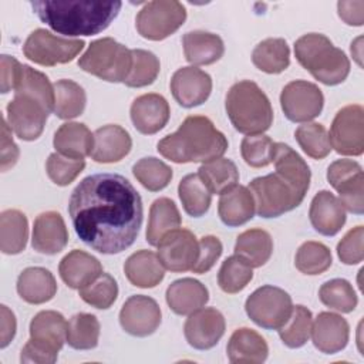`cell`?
<instances>
[{"mask_svg":"<svg viewBox=\"0 0 364 364\" xmlns=\"http://www.w3.org/2000/svg\"><path fill=\"white\" fill-rule=\"evenodd\" d=\"M294 55L303 68L326 85L341 84L350 73L346 53L320 33H309L297 38Z\"/></svg>","mask_w":364,"mask_h":364,"instance_id":"5","label":"cell"},{"mask_svg":"<svg viewBox=\"0 0 364 364\" xmlns=\"http://www.w3.org/2000/svg\"><path fill=\"white\" fill-rule=\"evenodd\" d=\"M28 222L17 209H7L0 215V249L4 255H18L26 249Z\"/></svg>","mask_w":364,"mask_h":364,"instance_id":"33","label":"cell"},{"mask_svg":"<svg viewBox=\"0 0 364 364\" xmlns=\"http://www.w3.org/2000/svg\"><path fill=\"white\" fill-rule=\"evenodd\" d=\"M1 171L6 172L10 168H13L18 159L20 151L18 146L14 144L13 136H11V128L9 127L6 118L1 121Z\"/></svg>","mask_w":364,"mask_h":364,"instance_id":"54","label":"cell"},{"mask_svg":"<svg viewBox=\"0 0 364 364\" xmlns=\"http://www.w3.org/2000/svg\"><path fill=\"white\" fill-rule=\"evenodd\" d=\"M131 121L135 129L144 135H152L161 131L171 115L168 101L155 92L139 95L131 104Z\"/></svg>","mask_w":364,"mask_h":364,"instance_id":"20","label":"cell"},{"mask_svg":"<svg viewBox=\"0 0 364 364\" xmlns=\"http://www.w3.org/2000/svg\"><path fill=\"white\" fill-rule=\"evenodd\" d=\"M156 149L164 158L175 164H205L222 158L228 149V139L208 117L189 115L178 131L158 142Z\"/></svg>","mask_w":364,"mask_h":364,"instance_id":"4","label":"cell"},{"mask_svg":"<svg viewBox=\"0 0 364 364\" xmlns=\"http://www.w3.org/2000/svg\"><path fill=\"white\" fill-rule=\"evenodd\" d=\"M0 347L6 348L14 338L17 323L14 313L4 304L0 306Z\"/></svg>","mask_w":364,"mask_h":364,"instance_id":"57","label":"cell"},{"mask_svg":"<svg viewBox=\"0 0 364 364\" xmlns=\"http://www.w3.org/2000/svg\"><path fill=\"white\" fill-rule=\"evenodd\" d=\"M100 338V321L94 314H74L67 326V343L75 350H91Z\"/></svg>","mask_w":364,"mask_h":364,"instance_id":"40","label":"cell"},{"mask_svg":"<svg viewBox=\"0 0 364 364\" xmlns=\"http://www.w3.org/2000/svg\"><path fill=\"white\" fill-rule=\"evenodd\" d=\"M225 327L223 314L213 307H206L189 314L183 326V333L191 347L196 350H209L222 338Z\"/></svg>","mask_w":364,"mask_h":364,"instance_id":"18","label":"cell"},{"mask_svg":"<svg viewBox=\"0 0 364 364\" xmlns=\"http://www.w3.org/2000/svg\"><path fill=\"white\" fill-rule=\"evenodd\" d=\"M311 338L314 347L324 354L341 351L350 336V327L346 318L336 313L321 311L311 324Z\"/></svg>","mask_w":364,"mask_h":364,"instance_id":"22","label":"cell"},{"mask_svg":"<svg viewBox=\"0 0 364 364\" xmlns=\"http://www.w3.org/2000/svg\"><path fill=\"white\" fill-rule=\"evenodd\" d=\"M253 267L240 256H229L220 266L218 273L219 287L229 294L239 293L253 279Z\"/></svg>","mask_w":364,"mask_h":364,"instance_id":"44","label":"cell"},{"mask_svg":"<svg viewBox=\"0 0 364 364\" xmlns=\"http://www.w3.org/2000/svg\"><path fill=\"white\" fill-rule=\"evenodd\" d=\"M14 92L28 94L37 98L40 102H43L50 112L54 111V104H55L54 85L50 82L46 74L31 68L30 65L23 64L21 75L14 88Z\"/></svg>","mask_w":364,"mask_h":364,"instance_id":"41","label":"cell"},{"mask_svg":"<svg viewBox=\"0 0 364 364\" xmlns=\"http://www.w3.org/2000/svg\"><path fill=\"white\" fill-rule=\"evenodd\" d=\"M198 175L208 186L210 193L218 195L228 192L239 182V171L235 162L228 158H218L202 164L198 169Z\"/></svg>","mask_w":364,"mask_h":364,"instance_id":"37","label":"cell"},{"mask_svg":"<svg viewBox=\"0 0 364 364\" xmlns=\"http://www.w3.org/2000/svg\"><path fill=\"white\" fill-rule=\"evenodd\" d=\"M328 183L338 192L340 202L351 213L364 212L363 168L353 159H337L327 169Z\"/></svg>","mask_w":364,"mask_h":364,"instance_id":"13","label":"cell"},{"mask_svg":"<svg viewBox=\"0 0 364 364\" xmlns=\"http://www.w3.org/2000/svg\"><path fill=\"white\" fill-rule=\"evenodd\" d=\"M68 213L77 236L102 255H117L132 246L142 219V199L119 173H94L71 192Z\"/></svg>","mask_w":364,"mask_h":364,"instance_id":"1","label":"cell"},{"mask_svg":"<svg viewBox=\"0 0 364 364\" xmlns=\"http://www.w3.org/2000/svg\"><path fill=\"white\" fill-rule=\"evenodd\" d=\"M17 293L30 304H43L57 293V283L50 270L27 267L17 277Z\"/></svg>","mask_w":364,"mask_h":364,"instance_id":"29","label":"cell"},{"mask_svg":"<svg viewBox=\"0 0 364 364\" xmlns=\"http://www.w3.org/2000/svg\"><path fill=\"white\" fill-rule=\"evenodd\" d=\"M185 58L193 65H209L220 60L225 53L223 40L213 33L193 30L182 37Z\"/></svg>","mask_w":364,"mask_h":364,"instance_id":"27","label":"cell"},{"mask_svg":"<svg viewBox=\"0 0 364 364\" xmlns=\"http://www.w3.org/2000/svg\"><path fill=\"white\" fill-rule=\"evenodd\" d=\"M255 200L249 188L236 185L228 192L222 193L218 203V213L220 220L230 228L245 225L255 215Z\"/></svg>","mask_w":364,"mask_h":364,"instance_id":"31","label":"cell"},{"mask_svg":"<svg viewBox=\"0 0 364 364\" xmlns=\"http://www.w3.org/2000/svg\"><path fill=\"white\" fill-rule=\"evenodd\" d=\"M273 253L272 236L263 229H249L236 239L235 255L240 256L252 267L263 266Z\"/></svg>","mask_w":364,"mask_h":364,"instance_id":"35","label":"cell"},{"mask_svg":"<svg viewBox=\"0 0 364 364\" xmlns=\"http://www.w3.org/2000/svg\"><path fill=\"white\" fill-rule=\"evenodd\" d=\"M58 272L68 287L80 290L102 273V266L97 257L87 252L74 249L61 259Z\"/></svg>","mask_w":364,"mask_h":364,"instance_id":"25","label":"cell"},{"mask_svg":"<svg viewBox=\"0 0 364 364\" xmlns=\"http://www.w3.org/2000/svg\"><path fill=\"white\" fill-rule=\"evenodd\" d=\"M309 218L316 232L334 236L346 223V209L331 192L320 191L310 203Z\"/></svg>","mask_w":364,"mask_h":364,"instance_id":"23","label":"cell"},{"mask_svg":"<svg viewBox=\"0 0 364 364\" xmlns=\"http://www.w3.org/2000/svg\"><path fill=\"white\" fill-rule=\"evenodd\" d=\"M0 75H1V92L7 94L10 90H14L23 70V64H20L14 57L3 54L0 58Z\"/></svg>","mask_w":364,"mask_h":364,"instance_id":"55","label":"cell"},{"mask_svg":"<svg viewBox=\"0 0 364 364\" xmlns=\"http://www.w3.org/2000/svg\"><path fill=\"white\" fill-rule=\"evenodd\" d=\"M165 299L173 313L186 316L202 309L208 303L209 291L199 280L183 277L168 286Z\"/></svg>","mask_w":364,"mask_h":364,"instance_id":"26","label":"cell"},{"mask_svg":"<svg viewBox=\"0 0 364 364\" xmlns=\"http://www.w3.org/2000/svg\"><path fill=\"white\" fill-rule=\"evenodd\" d=\"M318 297L324 306L340 313H351L358 303L351 283L346 279H331L321 284Z\"/></svg>","mask_w":364,"mask_h":364,"instance_id":"45","label":"cell"},{"mask_svg":"<svg viewBox=\"0 0 364 364\" xmlns=\"http://www.w3.org/2000/svg\"><path fill=\"white\" fill-rule=\"evenodd\" d=\"M276 171L255 178L249 191L255 209L260 218H279L296 209L304 199L310 186V168L304 159L289 145L274 144L273 161Z\"/></svg>","mask_w":364,"mask_h":364,"instance_id":"2","label":"cell"},{"mask_svg":"<svg viewBox=\"0 0 364 364\" xmlns=\"http://www.w3.org/2000/svg\"><path fill=\"white\" fill-rule=\"evenodd\" d=\"M171 91L181 107L193 108L209 98L212 78L208 73L193 65L182 67L171 78Z\"/></svg>","mask_w":364,"mask_h":364,"instance_id":"19","label":"cell"},{"mask_svg":"<svg viewBox=\"0 0 364 364\" xmlns=\"http://www.w3.org/2000/svg\"><path fill=\"white\" fill-rule=\"evenodd\" d=\"M186 20V9L175 0L148 1L138 11L135 27L138 33L152 41H161L173 34Z\"/></svg>","mask_w":364,"mask_h":364,"instance_id":"10","label":"cell"},{"mask_svg":"<svg viewBox=\"0 0 364 364\" xmlns=\"http://www.w3.org/2000/svg\"><path fill=\"white\" fill-rule=\"evenodd\" d=\"M131 54L132 67L124 84L132 88H141L152 84L161 70L158 57L154 53L142 48H134L131 50Z\"/></svg>","mask_w":364,"mask_h":364,"instance_id":"47","label":"cell"},{"mask_svg":"<svg viewBox=\"0 0 364 364\" xmlns=\"http://www.w3.org/2000/svg\"><path fill=\"white\" fill-rule=\"evenodd\" d=\"M54 148L58 154L84 159L94 149V134L80 122H65L54 134Z\"/></svg>","mask_w":364,"mask_h":364,"instance_id":"32","label":"cell"},{"mask_svg":"<svg viewBox=\"0 0 364 364\" xmlns=\"http://www.w3.org/2000/svg\"><path fill=\"white\" fill-rule=\"evenodd\" d=\"M226 351L230 363L259 364L267 358L269 347L259 333L242 327L235 330L230 336Z\"/></svg>","mask_w":364,"mask_h":364,"instance_id":"30","label":"cell"},{"mask_svg":"<svg viewBox=\"0 0 364 364\" xmlns=\"http://www.w3.org/2000/svg\"><path fill=\"white\" fill-rule=\"evenodd\" d=\"M280 105L286 118L291 122H309L320 115L324 97L316 84L296 80L283 87Z\"/></svg>","mask_w":364,"mask_h":364,"instance_id":"15","label":"cell"},{"mask_svg":"<svg viewBox=\"0 0 364 364\" xmlns=\"http://www.w3.org/2000/svg\"><path fill=\"white\" fill-rule=\"evenodd\" d=\"M78 67L108 82H124L132 67V54L111 37L92 41L80 57Z\"/></svg>","mask_w":364,"mask_h":364,"instance_id":"8","label":"cell"},{"mask_svg":"<svg viewBox=\"0 0 364 364\" xmlns=\"http://www.w3.org/2000/svg\"><path fill=\"white\" fill-rule=\"evenodd\" d=\"M132 173L138 182L151 192L166 188L172 179V169L158 158H141L134 166Z\"/></svg>","mask_w":364,"mask_h":364,"instance_id":"46","label":"cell"},{"mask_svg":"<svg viewBox=\"0 0 364 364\" xmlns=\"http://www.w3.org/2000/svg\"><path fill=\"white\" fill-rule=\"evenodd\" d=\"M85 168L84 159L68 158L58 152L48 156L46 164V171L48 178L58 186L70 185Z\"/></svg>","mask_w":364,"mask_h":364,"instance_id":"51","label":"cell"},{"mask_svg":"<svg viewBox=\"0 0 364 364\" xmlns=\"http://www.w3.org/2000/svg\"><path fill=\"white\" fill-rule=\"evenodd\" d=\"M64 316L54 310H43L30 321V340L21 350V363L53 364L67 341Z\"/></svg>","mask_w":364,"mask_h":364,"instance_id":"7","label":"cell"},{"mask_svg":"<svg viewBox=\"0 0 364 364\" xmlns=\"http://www.w3.org/2000/svg\"><path fill=\"white\" fill-rule=\"evenodd\" d=\"M333 257L330 249L320 242H304L296 252L294 264L299 272L309 276L324 273L331 266Z\"/></svg>","mask_w":364,"mask_h":364,"instance_id":"43","label":"cell"},{"mask_svg":"<svg viewBox=\"0 0 364 364\" xmlns=\"http://www.w3.org/2000/svg\"><path fill=\"white\" fill-rule=\"evenodd\" d=\"M364 109L360 104L343 107L330 128V145L340 155L358 156L364 152Z\"/></svg>","mask_w":364,"mask_h":364,"instance_id":"12","label":"cell"},{"mask_svg":"<svg viewBox=\"0 0 364 364\" xmlns=\"http://www.w3.org/2000/svg\"><path fill=\"white\" fill-rule=\"evenodd\" d=\"M337 10L340 18L348 26H363L364 23V1H338Z\"/></svg>","mask_w":364,"mask_h":364,"instance_id":"56","label":"cell"},{"mask_svg":"<svg viewBox=\"0 0 364 364\" xmlns=\"http://www.w3.org/2000/svg\"><path fill=\"white\" fill-rule=\"evenodd\" d=\"M252 61L263 73L280 74L290 64V48L284 38H266L255 47Z\"/></svg>","mask_w":364,"mask_h":364,"instance_id":"36","label":"cell"},{"mask_svg":"<svg viewBox=\"0 0 364 364\" xmlns=\"http://www.w3.org/2000/svg\"><path fill=\"white\" fill-rule=\"evenodd\" d=\"M132 148V139L122 127L108 124L94 132L91 158L100 164H112L125 158Z\"/></svg>","mask_w":364,"mask_h":364,"instance_id":"24","label":"cell"},{"mask_svg":"<svg viewBox=\"0 0 364 364\" xmlns=\"http://www.w3.org/2000/svg\"><path fill=\"white\" fill-rule=\"evenodd\" d=\"M222 250H223L222 242L216 236H212V235L203 236L199 240V255L195 266L192 267V272L198 274H203L209 272L216 263V260L220 257Z\"/></svg>","mask_w":364,"mask_h":364,"instance_id":"53","label":"cell"},{"mask_svg":"<svg viewBox=\"0 0 364 364\" xmlns=\"http://www.w3.org/2000/svg\"><path fill=\"white\" fill-rule=\"evenodd\" d=\"M37 17L64 36H94L104 31L118 16L121 1L94 0H34Z\"/></svg>","mask_w":364,"mask_h":364,"instance_id":"3","label":"cell"},{"mask_svg":"<svg viewBox=\"0 0 364 364\" xmlns=\"http://www.w3.org/2000/svg\"><path fill=\"white\" fill-rule=\"evenodd\" d=\"M245 310L249 318L266 330H279L293 310L291 297L276 286H262L246 300Z\"/></svg>","mask_w":364,"mask_h":364,"instance_id":"9","label":"cell"},{"mask_svg":"<svg viewBox=\"0 0 364 364\" xmlns=\"http://www.w3.org/2000/svg\"><path fill=\"white\" fill-rule=\"evenodd\" d=\"M80 297L95 309H109L118 297V284L108 273H101L94 282L80 289Z\"/></svg>","mask_w":364,"mask_h":364,"instance_id":"49","label":"cell"},{"mask_svg":"<svg viewBox=\"0 0 364 364\" xmlns=\"http://www.w3.org/2000/svg\"><path fill=\"white\" fill-rule=\"evenodd\" d=\"M274 144L267 135H247L242 139L240 152L243 161L252 168L267 166L273 161Z\"/></svg>","mask_w":364,"mask_h":364,"instance_id":"50","label":"cell"},{"mask_svg":"<svg viewBox=\"0 0 364 364\" xmlns=\"http://www.w3.org/2000/svg\"><path fill=\"white\" fill-rule=\"evenodd\" d=\"M294 136L304 154L313 159H323L331 151L327 129L318 122H304L299 125Z\"/></svg>","mask_w":364,"mask_h":364,"instance_id":"48","label":"cell"},{"mask_svg":"<svg viewBox=\"0 0 364 364\" xmlns=\"http://www.w3.org/2000/svg\"><path fill=\"white\" fill-rule=\"evenodd\" d=\"M84 46L85 43L82 40L60 37L46 28H37L26 38L23 53L36 64L53 67L73 61Z\"/></svg>","mask_w":364,"mask_h":364,"instance_id":"11","label":"cell"},{"mask_svg":"<svg viewBox=\"0 0 364 364\" xmlns=\"http://www.w3.org/2000/svg\"><path fill=\"white\" fill-rule=\"evenodd\" d=\"M68 243L65 222L58 212L48 210L40 213L33 226L31 246L43 255H57Z\"/></svg>","mask_w":364,"mask_h":364,"instance_id":"21","label":"cell"},{"mask_svg":"<svg viewBox=\"0 0 364 364\" xmlns=\"http://www.w3.org/2000/svg\"><path fill=\"white\" fill-rule=\"evenodd\" d=\"M199 255V242L188 229L176 228L168 232L158 243V257L171 272L192 270Z\"/></svg>","mask_w":364,"mask_h":364,"instance_id":"16","label":"cell"},{"mask_svg":"<svg viewBox=\"0 0 364 364\" xmlns=\"http://www.w3.org/2000/svg\"><path fill=\"white\" fill-rule=\"evenodd\" d=\"M124 272L129 283L141 289L158 286L165 276V267L162 266L158 255L144 249L132 253L127 259Z\"/></svg>","mask_w":364,"mask_h":364,"instance_id":"28","label":"cell"},{"mask_svg":"<svg viewBox=\"0 0 364 364\" xmlns=\"http://www.w3.org/2000/svg\"><path fill=\"white\" fill-rule=\"evenodd\" d=\"M225 108L235 129L246 135L263 134L273 122L267 95L250 80L239 81L229 88Z\"/></svg>","mask_w":364,"mask_h":364,"instance_id":"6","label":"cell"},{"mask_svg":"<svg viewBox=\"0 0 364 364\" xmlns=\"http://www.w3.org/2000/svg\"><path fill=\"white\" fill-rule=\"evenodd\" d=\"M54 114L61 119H71L84 112L87 95L84 88L73 80H58L54 84Z\"/></svg>","mask_w":364,"mask_h":364,"instance_id":"39","label":"cell"},{"mask_svg":"<svg viewBox=\"0 0 364 364\" xmlns=\"http://www.w3.org/2000/svg\"><path fill=\"white\" fill-rule=\"evenodd\" d=\"M181 226V215L169 198L154 200L149 209V220L146 226V242L151 246H158L159 240L171 230Z\"/></svg>","mask_w":364,"mask_h":364,"instance_id":"34","label":"cell"},{"mask_svg":"<svg viewBox=\"0 0 364 364\" xmlns=\"http://www.w3.org/2000/svg\"><path fill=\"white\" fill-rule=\"evenodd\" d=\"M161 317V309L152 297L135 294L122 304L119 324L131 336L146 337L159 327Z\"/></svg>","mask_w":364,"mask_h":364,"instance_id":"17","label":"cell"},{"mask_svg":"<svg viewBox=\"0 0 364 364\" xmlns=\"http://www.w3.org/2000/svg\"><path fill=\"white\" fill-rule=\"evenodd\" d=\"M179 199L185 212L192 218L203 216L210 206L212 193L198 173H188L178 186Z\"/></svg>","mask_w":364,"mask_h":364,"instance_id":"38","label":"cell"},{"mask_svg":"<svg viewBox=\"0 0 364 364\" xmlns=\"http://www.w3.org/2000/svg\"><path fill=\"white\" fill-rule=\"evenodd\" d=\"M50 111L37 98L14 92V98L7 104V124L23 141L37 139L46 125Z\"/></svg>","mask_w":364,"mask_h":364,"instance_id":"14","label":"cell"},{"mask_svg":"<svg viewBox=\"0 0 364 364\" xmlns=\"http://www.w3.org/2000/svg\"><path fill=\"white\" fill-rule=\"evenodd\" d=\"M311 311L307 307L297 304L293 306L290 317L277 331L284 346L290 348H299L307 343L311 333Z\"/></svg>","mask_w":364,"mask_h":364,"instance_id":"42","label":"cell"},{"mask_svg":"<svg viewBox=\"0 0 364 364\" xmlns=\"http://www.w3.org/2000/svg\"><path fill=\"white\" fill-rule=\"evenodd\" d=\"M364 228L355 226L346 233V236L337 245V255L344 264H357L364 259L363 250Z\"/></svg>","mask_w":364,"mask_h":364,"instance_id":"52","label":"cell"},{"mask_svg":"<svg viewBox=\"0 0 364 364\" xmlns=\"http://www.w3.org/2000/svg\"><path fill=\"white\" fill-rule=\"evenodd\" d=\"M351 54L361 67V37H358L354 43H351Z\"/></svg>","mask_w":364,"mask_h":364,"instance_id":"58","label":"cell"}]
</instances>
